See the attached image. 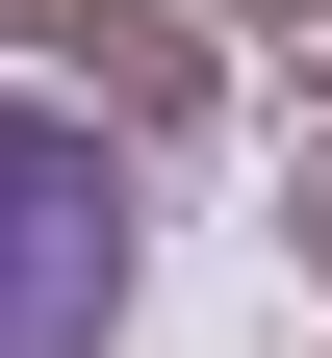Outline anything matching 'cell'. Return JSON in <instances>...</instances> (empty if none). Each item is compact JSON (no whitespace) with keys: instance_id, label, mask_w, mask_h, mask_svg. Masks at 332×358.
<instances>
[{"instance_id":"6da1fadb","label":"cell","mask_w":332,"mask_h":358,"mask_svg":"<svg viewBox=\"0 0 332 358\" xmlns=\"http://www.w3.org/2000/svg\"><path fill=\"white\" fill-rule=\"evenodd\" d=\"M128 333V154L77 103H0V358H103Z\"/></svg>"}]
</instances>
